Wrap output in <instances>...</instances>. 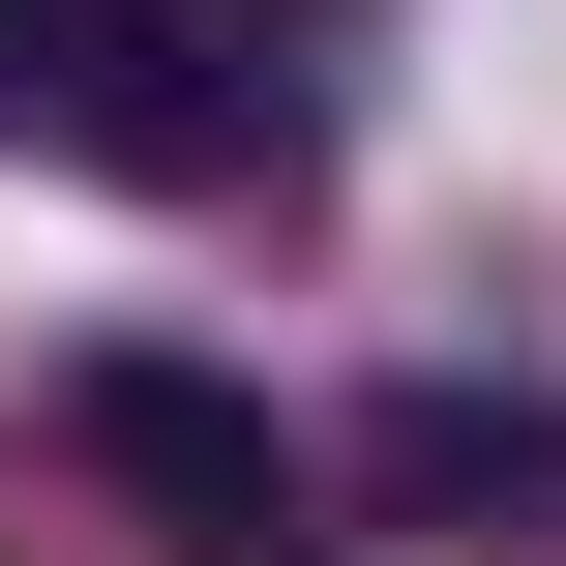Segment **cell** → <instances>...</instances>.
<instances>
[{"label":"cell","instance_id":"cell-1","mask_svg":"<svg viewBox=\"0 0 566 566\" xmlns=\"http://www.w3.org/2000/svg\"><path fill=\"white\" fill-rule=\"evenodd\" d=\"M0 119L90 179H269L298 60H269V0H0Z\"/></svg>","mask_w":566,"mask_h":566},{"label":"cell","instance_id":"cell-2","mask_svg":"<svg viewBox=\"0 0 566 566\" xmlns=\"http://www.w3.org/2000/svg\"><path fill=\"white\" fill-rule=\"evenodd\" d=\"M60 448L149 507V566H269V537H298V448H269V388H209V358H90Z\"/></svg>","mask_w":566,"mask_h":566}]
</instances>
